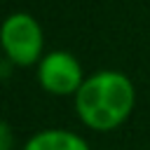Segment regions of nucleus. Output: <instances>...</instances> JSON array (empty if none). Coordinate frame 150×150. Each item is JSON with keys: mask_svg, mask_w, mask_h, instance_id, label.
Instances as JSON below:
<instances>
[{"mask_svg": "<svg viewBox=\"0 0 150 150\" xmlns=\"http://www.w3.org/2000/svg\"><path fill=\"white\" fill-rule=\"evenodd\" d=\"M73 98L77 120L87 129L105 134L122 127L131 117L136 105V87L122 70H96L84 77Z\"/></svg>", "mask_w": 150, "mask_h": 150, "instance_id": "obj_1", "label": "nucleus"}, {"mask_svg": "<svg viewBox=\"0 0 150 150\" xmlns=\"http://www.w3.org/2000/svg\"><path fill=\"white\" fill-rule=\"evenodd\" d=\"M0 45L12 66L28 68L45 56V35L40 21L28 12H12L0 28Z\"/></svg>", "mask_w": 150, "mask_h": 150, "instance_id": "obj_2", "label": "nucleus"}, {"mask_svg": "<svg viewBox=\"0 0 150 150\" xmlns=\"http://www.w3.org/2000/svg\"><path fill=\"white\" fill-rule=\"evenodd\" d=\"M82 82L84 73L80 61L66 49H54L38 63V84L52 96H75Z\"/></svg>", "mask_w": 150, "mask_h": 150, "instance_id": "obj_3", "label": "nucleus"}, {"mask_svg": "<svg viewBox=\"0 0 150 150\" xmlns=\"http://www.w3.org/2000/svg\"><path fill=\"white\" fill-rule=\"evenodd\" d=\"M21 150H91L89 143L70 129H42L33 134Z\"/></svg>", "mask_w": 150, "mask_h": 150, "instance_id": "obj_4", "label": "nucleus"}, {"mask_svg": "<svg viewBox=\"0 0 150 150\" xmlns=\"http://www.w3.org/2000/svg\"><path fill=\"white\" fill-rule=\"evenodd\" d=\"M0 150H12V129L7 122H2L0 127Z\"/></svg>", "mask_w": 150, "mask_h": 150, "instance_id": "obj_5", "label": "nucleus"}]
</instances>
